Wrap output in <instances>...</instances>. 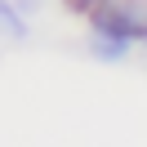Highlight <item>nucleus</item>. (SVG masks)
<instances>
[{
    "instance_id": "f257e3e1",
    "label": "nucleus",
    "mask_w": 147,
    "mask_h": 147,
    "mask_svg": "<svg viewBox=\"0 0 147 147\" xmlns=\"http://www.w3.org/2000/svg\"><path fill=\"white\" fill-rule=\"evenodd\" d=\"M94 31L111 40H147V0H102L94 9Z\"/></svg>"
},
{
    "instance_id": "f03ea898",
    "label": "nucleus",
    "mask_w": 147,
    "mask_h": 147,
    "mask_svg": "<svg viewBox=\"0 0 147 147\" xmlns=\"http://www.w3.org/2000/svg\"><path fill=\"white\" fill-rule=\"evenodd\" d=\"M0 22L9 27L13 36H22V18H18V5H5V0H0Z\"/></svg>"
},
{
    "instance_id": "7ed1b4c3",
    "label": "nucleus",
    "mask_w": 147,
    "mask_h": 147,
    "mask_svg": "<svg viewBox=\"0 0 147 147\" xmlns=\"http://www.w3.org/2000/svg\"><path fill=\"white\" fill-rule=\"evenodd\" d=\"M67 5H71V9H80V13H94L102 0H67Z\"/></svg>"
}]
</instances>
